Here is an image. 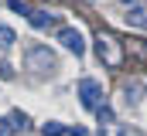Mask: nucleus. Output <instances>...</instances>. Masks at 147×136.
<instances>
[{"label":"nucleus","instance_id":"1","mask_svg":"<svg viewBox=\"0 0 147 136\" xmlns=\"http://www.w3.org/2000/svg\"><path fill=\"white\" fill-rule=\"evenodd\" d=\"M75 92H79V102H82L86 109H92V112H99V109L106 105V92H103V82H96V78H82Z\"/></svg>","mask_w":147,"mask_h":136},{"label":"nucleus","instance_id":"2","mask_svg":"<svg viewBox=\"0 0 147 136\" xmlns=\"http://www.w3.org/2000/svg\"><path fill=\"white\" fill-rule=\"evenodd\" d=\"M24 65H28V68H34V71H41V75H45V71L51 75V71L58 68V58H55V55H51L45 44H34V48H28V55H24Z\"/></svg>","mask_w":147,"mask_h":136},{"label":"nucleus","instance_id":"3","mask_svg":"<svg viewBox=\"0 0 147 136\" xmlns=\"http://www.w3.org/2000/svg\"><path fill=\"white\" fill-rule=\"evenodd\" d=\"M58 41H62V48H65V51H72L75 58H79V55H86V37H82L79 27H58Z\"/></svg>","mask_w":147,"mask_h":136},{"label":"nucleus","instance_id":"4","mask_svg":"<svg viewBox=\"0 0 147 136\" xmlns=\"http://www.w3.org/2000/svg\"><path fill=\"white\" fill-rule=\"evenodd\" d=\"M96 55H99V61H106L110 68L120 65V48H116V41H113L110 34H99L96 37Z\"/></svg>","mask_w":147,"mask_h":136},{"label":"nucleus","instance_id":"5","mask_svg":"<svg viewBox=\"0 0 147 136\" xmlns=\"http://www.w3.org/2000/svg\"><path fill=\"white\" fill-rule=\"evenodd\" d=\"M144 89H147V78H130V82H123V102H127V105H137Z\"/></svg>","mask_w":147,"mask_h":136},{"label":"nucleus","instance_id":"6","mask_svg":"<svg viewBox=\"0 0 147 136\" xmlns=\"http://www.w3.org/2000/svg\"><path fill=\"white\" fill-rule=\"evenodd\" d=\"M123 21H127V27H147V0L144 3H134Z\"/></svg>","mask_w":147,"mask_h":136},{"label":"nucleus","instance_id":"7","mask_svg":"<svg viewBox=\"0 0 147 136\" xmlns=\"http://www.w3.org/2000/svg\"><path fill=\"white\" fill-rule=\"evenodd\" d=\"M28 21H31V27H34V31H48V27H55V24H58V17H55V14H48V10H34Z\"/></svg>","mask_w":147,"mask_h":136},{"label":"nucleus","instance_id":"8","mask_svg":"<svg viewBox=\"0 0 147 136\" xmlns=\"http://www.w3.org/2000/svg\"><path fill=\"white\" fill-rule=\"evenodd\" d=\"M41 136H69V129H65L62 123H55V119H48V123L41 126Z\"/></svg>","mask_w":147,"mask_h":136},{"label":"nucleus","instance_id":"9","mask_svg":"<svg viewBox=\"0 0 147 136\" xmlns=\"http://www.w3.org/2000/svg\"><path fill=\"white\" fill-rule=\"evenodd\" d=\"M7 7H10L14 14H24V17H31V14H34V10H31V7H28L24 0H7Z\"/></svg>","mask_w":147,"mask_h":136},{"label":"nucleus","instance_id":"10","mask_svg":"<svg viewBox=\"0 0 147 136\" xmlns=\"http://www.w3.org/2000/svg\"><path fill=\"white\" fill-rule=\"evenodd\" d=\"M14 133H17L14 119H10V116H3V119H0V136H14Z\"/></svg>","mask_w":147,"mask_h":136},{"label":"nucleus","instance_id":"11","mask_svg":"<svg viewBox=\"0 0 147 136\" xmlns=\"http://www.w3.org/2000/svg\"><path fill=\"white\" fill-rule=\"evenodd\" d=\"M14 44V31L10 27H0V48H10Z\"/></svg>","mask_w":147,"mask_h":136},{"label":"nucleus","instance_id":"12","mask_svg":"<svg viewBox=\"0 0 147 136\" xmlns=\"http://www.w3.org/2000/svg\"><path fill=\"white\" fill-rule=\"evenodd\" d=\"M96 116H99V123H103V126H106V123H113V109H110V105H103Z\"/></svg>","mask_w":147,"mask_h":136},{"label":"nucleus","instance_id":"13","mask_svg":"<svg viewBox=\"0 0 147 136\" xmlns=\"http://www.w3.org/2000/svg\"><path fill=\"white\" fill-rule=\"evenodd\" d=\"M69 136H89V133H86L82 126H75V129H69Z\"/></svg>","mask_w":147,"mask_h":136},{"label":"nucleus","instance_id":"14","mask_svg":"<svg viewBox=\"0 0 147 136\" xmlns=\"http://www.w3.org/2000/svg\"><path fill=\"white\" fill-rule=\"evenodd\" d=\"M123 3H130V7H134V3H137V0H123Z\"/></svg>","mask_w":147,"mask_h":136}]
</instances>
